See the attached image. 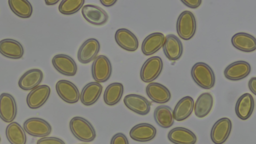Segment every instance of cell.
I'll return each mask as SVG.
<instances>
[{"instance_id": "cell-19", "label": "cell", "mask_w": 256, "mask_h": 144, "mask_svg": "<svg viewBox=\"0 0 256 144\" xmlns=\"http://www.w3.org/2000/svg\"><path fill=\"white\" fill-rule=\"evenodd\" d=\"M156 130L152 124L140 123L134 126L130 131V136L134 140L140 142H148L154 138Z\"/></svg>"}, {"instance_id": "cell-10", "label": "cell", "mask_w": 256, "mask_h": 144, "mask_svg": "<svg viewBox=\"0 0 256 144\" xmlns=\"http://www.w3.org/2000/svg\"><path fill=\"white\" fill-rule=\"evenodd\" d=\"M164 53L170 61L178 60L183 53V45L180 38L173 34L166 36L162 46Z\"/></svg>"}, {"instance_id": "cell-15", "label": "cell", "mask_w": 256, "mask_h": 144, "mask_svg": "<svg viewBox=\"0 0 256 144\" xmlns=\"http://www.w3.org/2000/svg\"><path fill=\"white\" fill-rule=\"evenodd\" d=\"M251 66L250 64L244 60H238L228 65L224 70L226 78L232 81L242 80L250 74Z\"/></svg>"}, {"instance_id": "cell-38", "label": "cell", "mask_w": 256, "mask_h": 144, "mask_svg": "<svg viewBox=\"0 0 256 144\" xmlns=\"http://www.w3.org/2000/svg\"><path fill=\"white\" fill-rule=\"evenodd\" d=\"M100 2L104 6L110 7L114 6L116 2V0H100Z\"/></svg>"}, {"instance_id": "cell-13", "label": "cell", "mask_w": 256, "mask_h": 144, "mask_svg": "<svg viewBox=\"0 0 256 144\" xmlns=\"http://www.w3.org/2000/svg\"><path fill=\"white\" fill-rule=\"evenodd\" d=\"M82 14L88 22L95 26L104 25L108 19V14L104 9L94 4L84 6Z\"/></svg>"}, {"instance_id": "cell-37", "label": "cell", "mask_w": 256, "mask_h": 144, "mask_svg": "<svg viewBox=\"0 0 256 144\" xmlns=\"http://www.w3.org/2000/svg\"><path fill=\"white\" fill-rule=\"evenodd\" d=\"M248 86L250 92L254 95L256 94V77L252 78L248 82Z\"/></svg>"}, {"instance_id": "cell-3", "label": "cell", "mask_w": 256, "mask_h": 144, "mask_svg": "<svg viewBox=\"0 0 256 144\" xmlns=\"http://www.w3.org/2000/svg\"><path fill=\"white\" fill-rule=\"evenodd\" d=\"M196 29V20L192 12L188 10L182 12L178 18L176 24L178 36L184 40H190L194 36Z\"/></svg>"}, {"instance_id": "cell-7", "label": "cell", "mask_w": 256, "mask_h": 144, "mask_svg": "<svg viewBox=\"0 0 256 144\" xmlns=\"http://www.w3.org/2000/svg\"><path fill=\"white\" fill-rule=\"evenodd\" d=\"M232 129V122L228 118L218 120L210 130V138L214 144H222L228 138Z\"/></svg>"}, {"instance_id": "cell-24", "label": "cell", "mask_w": 256, "mask_h": 144, "mask_svg": "<svg viewBox=\"0 0 256 144\" xmlns=\"http://www.w3.org/2000/svg\"><path fill=\"white\" fill-rule=\"evenodd\" d=\"M43 72L38 68H33L25 72L19 79V87L24 90H32L38 86L43 79Z\"/></svg>"}, {"instance_id": "cell-5", "label": "cell", "mask_w": 256, "mask_h": 144, "mask_svg": "<svg viewBox=\"0 0 256 144\" xmlns=\"http://www.w3.org/2000/svg\"><path fill=\"white\" fill-rule=\"evenodd\" d=\"M91 71L92 78L96 82L102 83L106 82L112 72L110 60L104 55L96 56L92 65Z\"/></svg>"}, {"instance_id": "cell-22", "label": "cell", "mask_w": 256, "mask_h": 144, "mask_svg": "<svg viewBox=\"0 0 256 144\" xmlns=\"http://www.w3.org/2000/svg\"><path fill=\"white\" fill-rule=\"evenodd\" d=\"M102 90V86L100 83L92 82L87 84L80 94L81 102L86 106L92 105L98 100Z\"/></svg>"}, {"instance_id": "cell-6", "label": "cell", "mask_w": 256, "mask_h": 144, "mask_svg": "<svg viewBox=\"0 0 256 144\" xmlns=\"http://www.w3.org/2000/svg\"><path fill=\"white\" fill-rule=\"evenodd\" d=\"M24 129L30 135L34 137H45L52 132L50 124L46 120L39 118H31L23 124Z\"/></svg>"}, {"instance_id": "cell-4", "label": "cell", "mask_w": 256, "mask_h": 144, "mask_svg": "<svg viewBox=\"0 0 256 144\" xmlns=\"http://www.w3.org/2000/svg\"><path fill=\"white\" fill-rule=\"evenodd\" d=\"M163 68L162 59L158 56H152L147 59L140 70V78L146 83L155 80L160 74Z\"/></svg>"}, {"instance_id": "cell-29", "label": "cell", "mask_w": 256, "mask_h": 144, "mask_svg": "<svg viewBox=\"0 0 256 144\" xmlns=\"http://www.w3.org/2000/svg\"><path fill=\"white\" fill-rule=\"evenodd\" d=\"M214 98L210 92L200 94L194 104V112L196 116L202 118L206 116L212 109Z\"/></svg>"}, {"instance_id": "cell-17", "label": "cell", "mask_w": 256, "mask_h": 144, "mask_svg": "<svg viewBox=\"0 0 256 144\" xmlns=\"http://www.w3.org/2000/svg\"><path fill=\"white\" fill-rule=\"evenodd\" d=\"M117 44L122 49L128 52H134L138 47V41L136 35L130 30L121 28L114 34Z\"/></svg>"}, {"instance_id": "cell-41", "label": "cell", "mask_w": 256, "mask_h": 144, "mask_svg": "<svg viewBox=\"0 0 256 144\" xmlns=\"http://www.w3.org/2000/svg\"></svg>"}, {"instance_id": "cell-40", "label": "cell", "mask_w": 256, "mask_h": 144, "mask_svg": "<svg viewBox=\"0 0 256 144\" xmlns=\"http://www.w3.org/2000/svg\"><path fill=\"white\" fill-rule=\"evenodd\" d=\"M0 140H1V139H0Z\"/></svg>"}, {"instance_id": "cell-39", "label": "cell", "mask_w": 256, "mask_h": 144, "mask_svg": "<svg viewBox=\"0 0 256 144\" xmlns=\"http://www.w3.org/2000/svg\"><path fill=\"white\" fill-rule=\"evenodd\" d=\"M59 0H45L44 2L48 6H52L56 4Z\"/></svg>"}, {"instance_id": "cell-14", "label": "cell", "mask_w": 256, "mask_h": 144, "mask_svg": "<svg viewBox=\"0 0 256 144\" xmlns=\"http://www.w3.org/2000/svg\"><path fill=\"white\" fill-rule=\"evenodd\" d=\"M52 62L54 68L64 76H74L77 72L78 66L75 61L68 55H55L52 58Z\"/></svg>"}, {"instance_id": "cell-23", "label": "cell", "mask_w": 256, "mask_h": 144, "mask_svg": "<svg viewBox=\"0 0 256 144\" xmlns=\"http://www.w3.org/2000/svg\"><path fill=\"white\" fill-rule=\"evenodd\" d=\"M0 53L8 58L20 59L24 55V49L18 41L5 38L0 40Z\"/></svg>"}, {"instance_id": "cell-9", "label": "cell", "mask_w": 256, "mask_h": 144, "mask_svg": "<svg viewBox=\"0 0 256 144\" xmlns=\"http://www.w3.org/2000/svg\"><path fill=\"white\" fill-rule=\"evenodd\" d=\"M17 106L14 96L8 93L0 95V118L4 122L10 123L15 119Z\"/></svg>"}, {"instance_id": "cell-26", "label": "cell", "mask_w": 256, "mask_h": 144, "mask_svg": "<svg viewBox=\"0 0 256 144\" xmlns=\"http://www.w3.org/2000/svg\"><path fill=\"white\" fill-rule=\"evenodd\" d=\"M165 39L164 34L160 32H156L148 35L142 44V52L145 56H150L162 47Z\"/></svg>"}, {"instance_id": "cell-31", "label": "cell", "mask_w": 256, "mask_h": 144, "mask_svg": "<svg viewBox=\"0 0 256 144\" xmlns=\"http://www.w3.org/2000/svg\"><path fill=\"white\" fill-rule=\"evenodd\" d=\"M124 93V86L120 82L110 84L105 89L103 98L105 104L112 106L117 104L121 100Z\"/></svg>"}, {"instance_id": "cell-21", "label": "cell", "mask_w": 256, "mask_h": 144, "mask_svg": "<svg viewBox=\"0 0 256 144\" xmlns=\"http://www.w3.org/2000/svg\"><path fill=\"white\" fill-rule=\"evenodd\" d=\"M254 107V98L250 94L245 93L238 99L235 106V112L240 120H246L252 116Z\"/></svg>"}, {"instance_id": "cell-27", "label": "cell", "mask_w": 256, "mask_h": 144, "mask_svg": "<svg viewBox=\"0 0 256 144\" xmlns=\"http://www.w3.org/2000/svg\"><path fill=\"white\" fill-rule=\"evenodd\" d=\"M194 100L190 96L182 98L177 102L172 111L174 120L180 122L188 118L194 110Z\"/></svg>"}, {"instance_id": "cell-28", "label": "cell", "mask_w": 256, "mask_h": 144, "mask_svg": "<svg viewBox=\"0 0 256 144\" xmlns=\"http://www.w3.org/2000/svg\"><path fill=\"white\" fill-rule=\"evenodd\" d=\"M154 118L158 126L162 128L171 127L174 123L172 110L167 105H160L157 106L154 112Z\"/></svg>"}, {"instance_id": "cell-12", "label": "cell", "mask_w": 256, "mask_h": 144, "mask_svg": "<svg viewBox=\"0 0 256 144\" xmlns=\"http://www.w3.org/2000/svg\"><path fill=\"white\" fill-rule=\"evenodd\" d=\"M124 102L129 110L141 116L146 115L150 110V102L140 95L128 94L124 96Z\"/></svg>"}, {"instance_id": "cell-25", "label": "cell", "mask_w": 256, "mask_h": 144, "mask_svg": "<svg viewBox=\"0 0 256 144\" xmlns=\"http://www.w3.org/2000/svg\"><path fill=\"white\" fill-rule=\"evenodd\" d=\"M232 45L237 50L250 52L256 50V40L252 35L240 32L234 34L231 38Z\"/></svg>"}, {"instance_id": "cell-35", "label": "cell", "mask_w": 256, "mask_h": 144, "mask_svg": "<svg viewBox=\"0 0 256 144\" xmlns=\"http://www.w3.org/2000/svg\"><path fill=\"white\" fill-rule=\"evenodd\" d=\"M110 144H129L126 136L122 132H118L112 136Z\"/></svg>"}, {"instance_id": "cell-33", "label": "cell", "mask_w": 256, "mask_h": 144, "mask_svg": "<svg viewBox=\"0 0 256 144\" xmlns=\"http://www.w3.org/2000/svg\"><path fill=\"white\" fill-rule=\"evenodd\" d=\"M84 3V0H62L58 6V10L63 14H72L79 11Z\"/></svg>"}, {"instance_id": "cell-1", "label": "cell", "mask_w": 256, "mask_h": 144, "mask_svg": "<svg viewBox=\"0 0 256 144\" xmlns=\"http://www.w3.org/2000/svg\"><path fill=\"white\" fill-rule=\"evenodd\" d=\"M69 126L74 136L80 141L90 142L96 137L93 126L88 120L81 116L72 118L70 122Z\"/></svg>"}, {"instance_id": "cell-8", "label": "cell", "mask_w": 256, "mask_h": 144, "mask_svg": "<svg viewBox=\"0 0 256 144\" xmlns=\"http://www.w3.org/2000/svg\"><path fill=\"white\" fill-rule=\"evenodd\" d=\"M56 90L60 98L68 104L76 103L80 99V94L78 88L69 80H58L56 84Z\"/></svg>"}, {"instance_id": "cell-36", "label": "cell", "mask_w": 256, "mask_h": 144, "mask_svg": "<svg viewBox=\"0 0 256 144\" xmlns=\"http://www.w3.org/2000/svg\"><path fill=\"white\" fill-rule=\"evenodd\" d=\"M180 2L186 6L191 8H196L199 7L202 2V0H180Z\"/></svg>"}, {"instance_id": "cell-18", "label": "cell", "mask_w": 256, "mask_h": 144, "mask_svg": "<svg viewBox=\"0 0 256 144\" xmlns=\"http://www.w3.org/2000/svg\"><path fill=\"white\" fill-rule=\"evenodd\" d=\"M148 97L154 102L163 104L168 102L171 98L169 90L158 82H150L146 88Z\"/></svg>"}, {"instance_id": "cell-20", "label": "cell", "mask_w": 256, "mask_h": 144, "mask_svg": "<svg viewBox=\"0 0 256 144\" xmlns=\"http://www.w3.org/2000/svg\"><path fill=\"white\" fill-rule=\"evenodd\" d=\"M168 140L174 144H195L196 135L190 130L183 127L172 128L168 134Z\"/></svg>"}, {"instance_id": "cell-2", "label": "cell", "mask_w": 256, "mask_h": 144, "mask_svg": "<svg viewBox=\"0 0 256 144\" xmlns=\"http://www.w3.org/2000/svg\"><path fill=\"white\" fill-rule=\"evenodd\" d=\"M190 74L194 81L201 88L208 90L214 86L215 74L208 64L204 62L196 63L191 69Z\"/></svg>"}, {"instance_id": "cell-30", "label": "cell", "mask_w": 256, "mask_h": 144, "mask_svg": "<svg viewBox=\"0 0 256 144\" xmlns=\"http://www.w3.org/2000/svg\"><path fill=\"white\" fill-rule=\"evenodd\" d=\"M25 130L22 126L16 122L8 125L6 129V135L11 144H26V136Z\"/></svg>"}, {"instance_id": "cell-16", "label": "cell", "mask_w": 256, "mask_h": 144, "mask_svg": "<svg viewBox=\"0 0 256 144\" xmlns=\"http://www.w3.org/2000/svg\"><path fill=\"white\" fill-rule=\"evenodd\" d=\"M50 94L49 86L42 84L31 90L26 96L28 106L32 109H36L43 106L48 100Z\"/></svg>"}, {"instance_id": "cell-11", "label": "cell", "mask_w": 256, "mask_h": 144, "mask_svg": "<svg viewBox=\"0 0 256 144\" xmlns=\"http://www.w3.org/2000/svg\"><path fill=\"white\" fill-rule=\"evenodd\" d=\"M100 50V44L96 39H88L80 47L77 54L78 59L82 64H88L96 58Z\"/></svg>"}, {"instance_id": "cell-34", "label": "cell", "mask_w": 256, "mask_h": 144, "mask_svg": "<svg viewBox=\"0 0 256 144\" xmlns=\"http://www.w3.org/2000/svg\"><path fill=\"white\" fill-rule=\"evenodd\" d=\"M36 144H66L62 139L54 136H45L38 140Z\"/></svg>"}, {"instance_id": "cell-32", "label": "cell", "mask_w": 256, "mask_h": 144, "mask_svg": "<svg viewBox=\"0 0 256 144\" xmlns=\"http://www.w3.org/2000/svg\"><path fill=\"white\" fill-rule=\"evenodd\" d=\"M8 6L11 10L21 18H29L32 13V6L27 0H8Z\"/></svg>"}]
</instances>
